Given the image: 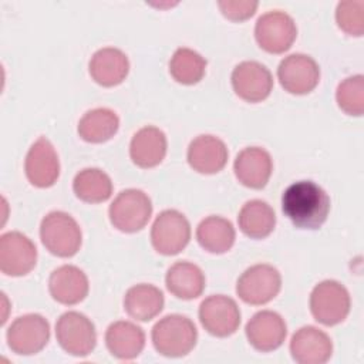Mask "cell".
<instances>
[{"label": "cell", "instance_id": "e0dca14e", "mask_svg": "<svg viewBox=\"0 0 364 364\" xmlns=\"http://www.w3.org/2000/svg\"><path fill=\"white\" fill-rule=\"evenodd\" d=\"M290 353L300 364H323L333 354L331 338L314 326L299 328L290 340Z\"/></svg>", "mask_w": 364, "mask_h": 364}, {"label": "cell", "instance_id": "cb8c5ba5", "mask_svg": "<svg viewBox=\"0 0 364 364\" xmlns=\"http://www.w3.org/2000/svg\"><path fill=\"white\" fill-rule=\"evenodd\" d=\"M165 283L175 297L192 300L202 294L206 280L199 266L191 262H176L168 269Z\"/></svg>", "mask_w": 364, "mask_h": 364}, {"label": "cell", "instance_id": "603a6c76", "mask_svg": "<svg viewBox=\"0 0 364 364\" xmlns=\"http://www.w3.org/2000/svg\"><path fill=\"white\" fill-rule=\"evenodd\" d=\"M105 344L108 351L119 360H132L141 354L145 347V333L131 321L119 320L105 331Z\"/></svg>", "mask_w": 364, "mask_h": 364}, {"label": "cell", "instance_id": "d6a6232c", "mask_svg": "<svg viewBox=\"0 0 364 364\" xmlns=\"http://www.w3.org/2000/svg\"><path fill=\"white\" fill-rule=\"evenodd\" d=\"M218 6L226 18L232 21H243L255 14L259 3L252 0H220L218 1Z\"/></svg>", "mask_w": 364, "mask_h": 364}, {"label": "cell", "instance_id": "277c9868", "mask_svg": "<svg viewBox=\"0 0 364 364\" xmlns=\"http://www.w3.org/2000/svg\"><path fill=\"white\" fill-rule=\"evenodd\" d=\"M108 213L114 228L125 233H134L148 223L152 213V202L141 189H125L112 200Z\"/></svg>", "mask_w": 364, "mask_h": 364}, {"label": "cell", "instance_id": "ffe728a7", "mask_svg": "<svg viewBox=\"0 0 364 364\" xmlns=\"http://www.w3.org/2000/svg\"><path fill=\"white\" fill-rule=\"evenodd\" d=\"M188 162L199 173H216L228 162V148L215 135H199L188 146Z\"/></svg>", "mask_w": 364, "mask_h": 364}, {"label": "cell", "instance_id": "d4e9b609", "mask_svg": "<svg viewBox=\"0 0 364 364\" xmlns=\"http://www.w3.org/2000/svg\"><path fill=\"white\" fill-rule=\"evenodd\" d=\"M164 309V294L152 284L141 283L129 287L124 296V310L139 321H149Z\"/></svg>", "mask_w": 364, "mask_h": 364}, {"label": "cell", "instance_id": "30bf717a", "mask_svg": "<svg viewBox=\"0 0 364 364\" xmlns=\"http://www.w3.org/2000/svg\"><path fill=\"white\" fill-rule=\"evenodd\" d=\"M6 337L11 351L20 355H31L47 346L50 324L41 314H24L11 323Z\"/></svg>", "mask_w": 364, "mask_h": 364}, {"label": "cell", "instance_id": "9a60e30c", "mask_svg": "<svg viewBox=\"0 0 364 364\" xmlns=\"http://www.w3.org/2000/svg\"><path fill=\"white\" fill-rule=\"evenodd\" d=\"M235 92L247 102L266 100L273 88V77L266 65L257 61H243L232 71Z\"/></svg>", "mask_w": 364, "mask_h": 364}, {"label": "cell", "instance_id": "d6986e66", "mask_svg": "<svg viewBox=\"0 0 364 364\" xmlns=\"http://www.w3.org/2000/svg\"><path fill=\"white\" fill-rule=\"evenodd\" d=\"M87 274L77 266L63 264L53 270L48 279V290L54 300L61 304H77L88 294Z\"/></svg>", "mask_w": 364, "mask_h": 364}, {"label": "cell", "instance_id": "4fadbf2b", "mask_svg": "<svg viewBox=\"0 0 364 364\" xmlns=\"http://www.w3.org/2000/svg\"><path fill=\"white\" fill-rule=\"evenodd\" d=\"M37 262L36 245L20 232H7L0 237V269L7 276H24Z\"/></svg>", "mask_w": 364, "mask_h": 364}, {"label": "cell", "instance_id": "44dd1931", "mask_svg": "<svg viewBox=\"0 0 364 364\" xmlns=\"http://www.w3.org/2000/svg\"><path fill=\"white\" fill-rule=\"evenodd\" d=\"M90 75L102 87L121 84L129 71V61L124 51L115 47H104L95 51L90 60Z\"/></svg>", "mask_w": 364, "mask_h": 364}, {"label": "cell", "instance_id": "5bb4252c", "mask_svg": "<svg viewBox=\"0 0 364 364\" xmlns=\"http://www.w3.org/2000/svg\"><path fill=\"white\" fill-rule=\"evenodd\" d=\"M26 176L37 188L53 186L60 175V161L53 144L40 136L28 149L24 161Z\"/></svg>", "mask_w": 364, "mask_h": 364}, {"label": "cell", "instance_id": "9c48e42d", "mask_svg": "<svg viewBox=\"0 0 364 364\" xmlns=\"http://www.w3.org/2000/svg\"><path fill=\"white\" fill-rule=\"evenodd\" d=\"M297 27L294 20L284 11L272 10L262 14L255 26L257 44L267 53L282 54L294 43Z\"/></svg>", "mask_w": 364, "mask_h": 364}, {"label": "cell", "instance_id": "f546056e", "mask_svg": "<svg viewBox=\"0 0 364 364\" xmlns=\"http://www.w3.org/2000/svg\"><path fill=\"white\" fill-rule=\"evenodd\" d=\"M206 71V60L195 50L181 47L169 61V73L175 81L192 85L199 82Z\"/></svg>", "mask_w": 364, "mask_h": 364}, {"label": "cell", "instance_id": "7a4b0ae2", "mask_svg": "<svg viewBox=\"0 0 364 364\" xmlns=\"http://www.w3.org/2000/svg\"><path fill=\"white\" fill-rule=\"evenodd\" d=\"M152 344L165 357H183L192 351L198 330L191 318L182 314H168L152 328Z\"/></svg>", "mask_w": 364, "mask_h": 364}, {"label": "cell", "instance_id": "f1b7e54d", "mask_svg": "<svg viewBox=\"0 0 364 364\" xmlns=\"http://www.w3.org/2000/svg\"><path fill=\"white\" fill-rule=\"evenodd\" d=\"M73 191L78 199L87 203H100L111 196L112 182L104 171L85 168L74 176Z\"/></svg>", "mask_w": 364, "mask_h": 364}, {"label": "cell", "instance_id": "2e32d148", "mask_svg": "<svg viewBox=\"0 0 364 364\" xmlns=\"http://www.w3.org/2000/svg\"><path fill=\"white\" fill-rule=\"evenodd\" d=\"M246 337L259 351H273L279 348L287 334L283 317L272 310L257 311L246 324Z\"/></svg>", "mask_w": 364, "mask_h": 364}, {"label": "cell", "instance_id": "ba28073f", "mask_svg": "<svg viewBox=\"0 0 364 364\" xmlns=\"http://www.w3.org/2000/svg\"><path fill=\"white\" fill-rule=\"evenodd\" d=\"M191 239V225L183 213L175 209L161 212L151 229L154 249L165 256L178 255Z\"/></svg>", "mask_w": 364, "mask_h": 364}, {"label": "cell", "instance_id": "484cf974", "mask_svg": "<svg viewBox=\"0 0 364 364\" xmlns=\"http://www.w3.org/2000/svg\"><path fill=\"white\" fill-rule=\"evenodd\" d=\"M237 223L246 236L252 239H263L273 232L276 215L267 202L262 199H252L242 206Z\"/></svg>", "mask_w": 364, "mask_h": 364}, {"label": "cell", "instance_id": "8992f818", "mask_svg": "<svg viewBox=\"0 0 364 364\" xmlns=\"http://www.w3.org/2000/svg\"><path fill=\"white\" fill-rule=\"evenodd\" d=\"M282 287L279 270L270 264L259 263L247 267L236 283L237 296L247 304L260 306L273 300Z\"/></svg>", "mask_w": 364, "mask_h": 364}, {"label": "cell", "instance_id": "7402d4cb", "mask_svg": "<svg viewBox=\"0 0 364 364\" xmlns=\"http://www.w3.org/2000/svg\"><path fill=\"white\" fill-rule=\"evenodd\" d=\"M129 155L139 168H154L162 162L166 155V136L152 125L136 131L129 144Z\"/></svg>", "mask_w": 364, "mask_h": 364}, {"label": "cell", "instance_id": "8fae6325", "mask_svg": "<svg viewBox=\"0 0 364 364\" xmlns=\"http://www.w3.org/2000/svg\"><path fill=\"white\" fill-rule=\"evenodd\" d=\"M199 320L209 334L228 337L233 334L240 324V310L232 297L212 294L200 303Z\"/></svg>", "mask_w": 364, "mask_h": 364}, {"label": "cell", "instance_id": "4316f807", "mask_svg": "<svg viewBox=\"0 0 364 364\" xmlns=\"http://www.w3.org/2000/svg\"><path fill=\"white\" fill-rule=\"evenodd\" d=\"M236 232L233 225L222 216H208L196 228L199 245L210 253H225L235 243Z\"/></svg>", "mask_w": 364, "mask_h": 364}, {"label": "cell", "instance_id": "6da1fadb", "mask_svg": "<svg viewBox=\"0 0 364 364\" xmlns=\"http://www.w3.org/2000/svg\"><path fill=\"white\" fill-rule=\"evenodd\" d=\"M283 213L300 229H318L330 212V198L313 181H297L282 196Z\"/></svg>", "mask_w": 364, "mask_h": 364}, {"label": "cell", "instance_id": "4dcf8cb0", "mask_svg": "<svg viewBox=\"0 0 364 364\" xmlns=\"http://www.w3.org/2000/svg\"><path fill=\"white\" fill-rule=\"evenodd\" d=\"M338 107L348 115L360 117L364 112V77L361 74L343 80L336 91Z\"/></svg>", "mask_w": 364, "mask_h": 364}, {"label": "cell", "instance_id": "5b68a950", "mask_svg": "<svg viewBox=\"0 0 364 364\" xmlns=\"http://www.w3.org/2000/svg\"><path fill=\"white\" fill-rule=\"evenodd\" d=\"M348 290L336 280H323L314 286L310 294V311L324 326H336L350 313Z\"/></svg>", "mask_w": 364, "mask_h": 364}, {"label": "cell", "instance_id": "52a82bcc", "mask_svg": "<svg viewBox=\"0 0 364 364\" xmlns=\"http://www.w3.org/2000/svg\"><path fill=\"white\" fill-rule=\"evenodd\" d=\"M55 337L61 348L75 357L88 355L97 344L92 321L80 311H67L55 323Z\"/></svg>", "mask_w": 364, "mask_h": 364}, {"label": "cell", "instance_id": "7c38bea8", "mask_svg": "<svg viewBox=\"0 0 364 364\" xmlns=\"http://www.w3.org/2000/svg\"><path fill=\"white\" fill-rule=\"evenodd\" d=\"M277 78L287 92L303 95L317 87L320 80V68L310 55L296 53L284 57L280 61Z\"/></svg>", "mask_w": 364, "mask_h": 364}, {"label": "cell", "instance_id": "1f68e13d", "mask_svg": "<svg viewBox=\"0 0 364 364\" xmlns=\"http://www.w3.org/2000/svg\"><path fill=\"white\" fill-rule=\"evenodd\" d=\"M336 21L344 33L361 37L364 33V1H340L336 9Z\"/></svg>", "mask_w": 364, "mask_h": 364}, {"label": "cell", "instance_id": "ac0fdd59", "mask_svg": "<svg viewBox=\"0 0 364 364\" xmlns=\"http://www.w3.org/2000/svg\"><path fill=\"white\" fill-rule=\"evenodd\" d=\"M233 171L237 181L252 189H262L273 171L270 154L259 146L242 149L233 164Z\"/></svg>", "mask_w": 364, "mask_h": 364}, {"label": "cell", "instance_id": "83f0119b", "mask_svg": "<svg viewBox=\"0 0 364 364\" xmlns=\"http://www.w3.org/2000/svg\"><path fill=\"white\" fill-rule=\"evenodd\" d=\"M119 128V118L109 108H94L87 111L78 122V135L92 144H101L111 139Z\"/></svg>", "mask_w": 364, "mask_h": 364}, {"label": "cell", "instance_id": "3957f363", "mask_svg": "<svg viewBox=\"0 0 364 364\" xmlns=\"http://www.w3.org/2000/svg\"><path fill=\"white\" fill-rule=\"evenodd\" d=\"M40 237L46 249L58 257L74 256L82 242L80 225L71 215L63 210H53L43 218Z\"/></svg>", "mask_w": 364, "mask_h": 364}]
</instances>
